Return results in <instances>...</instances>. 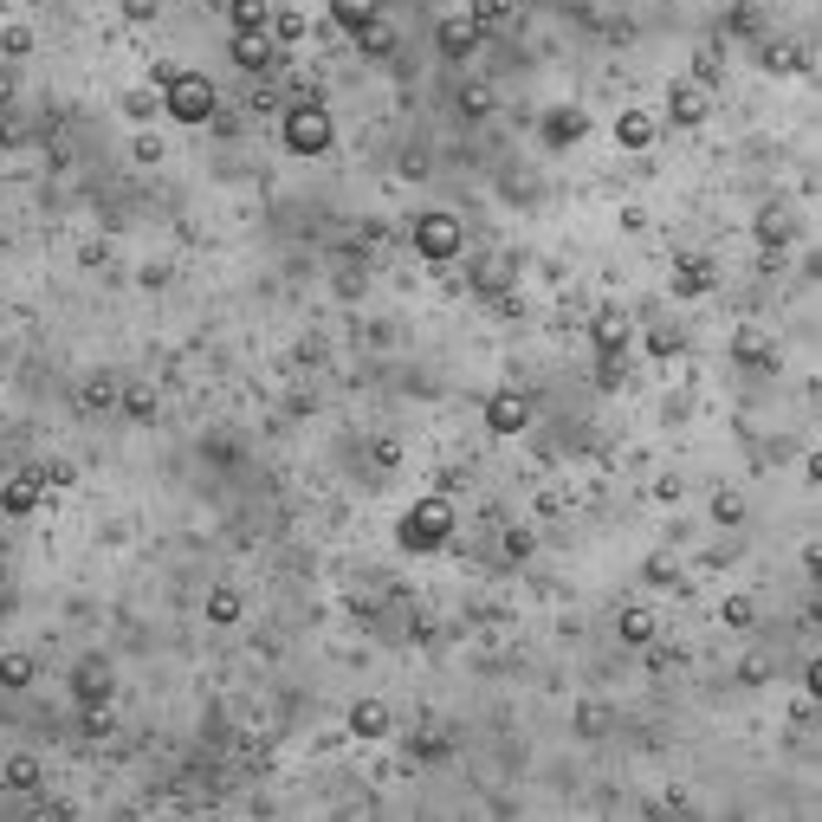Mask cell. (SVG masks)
Listing matches in <instances>:
<instances>
[{
  "instance_id": "9",
  "label": "cell",
  "mask_w": 822,
  "mask_h": 822,
  "mask_svg": "<svg viewBox=\"0 0 822 822\" xmlns=\"http://www.w3.org/2000/svg\"><path fill=\"white\" fill-rule=\"evenodd\" d=\"M72 693H78V706H111V667L104 661H78Z\"/></svg>"
},
{
  "instance_id": "35",
  "label": "cell",
  "mask_w": 822,
  "mask_h": 822,
  "mask_svg": "<svg viewBox=\"0 0 822 822\" xmlns=\"http://www.w3.org/2000/svg\"><path fill=\"white\" fill-rule=\"evenodd\" d=\"M738 356H745V363H771V344H764L758 331H745L738 337Z\"/></svg>"
},
{
  "instance_id": "15",
  "label": "cell",
  "mask_w": 822,
  "mask_h": 822,
  "mask_svg": "<svg viewBox=\"0 0 822 822\" xmlns=\"http://www.w3.org/2000/svg\"><path fill=\"white\" fill-rule=\"evenodd\" d=\"M615 143H622V149H648L654 143V117L648 111H622V117H615Z\"/></svg>"
},
{
  "instance_id": "2",
  "label": "cell",
  "mask_w": 822,
  "mask_h": 822,
  "mask_svg": "<svg viewBox=\"0 0 822 822\" xmlns=\"http://www.w3.org/2000/svg\"><path fill=\"white\" fill-rule=\"evenodd\" d=\"M402 551H441L447 538H454V505L447 499H421V505H408L402 512Z\"/></svg>"
},
{
  "instance_id": "30",
  "label": "cell",
  "mask_w": 822,
  "mask_h": 822,
  "mask_svg": "<svg viewBox=\"0 0 822 822\" xmlns=\"http://www.w3.org/2000/svg\"><path fill=\"white\" fill-rule=\"evenodd\" d=\"M111 402H117V382L111 376H91L85 382V408H111Z\"/></svg>"
},
{
  "instance_id": "8",
  "label": "cell",
  "mask_w": 822,
  "mask_h": 822,
  "mask_svg": "<svg viewBox=\"0 0 822 822\" xmlns=\"http://www.w3.org/2000/svg\"><path fill=\"white\" fill-rule=\"evenodd\" d=\"M39 492H46V479H39V467L13 473L7 486H0V512H7V518H26V512L39 505Z\"/></svg>"
},
{
  "instance_id": "18",
  "label": "cell",
  "mask_w": 822,
  "mask_h": 822,
  "mask_svg": "<svg viewBox=\"0 0 822 822\" xmlns=\"http://www.w3.org/2000/svg\"><path fill=\"white\" fill-rule=\"evenodd\" d=\"M266 33H272V39H279V46H298V39H305V33H311V26H305V13H292V7H279V13H266Z\"/></svg>"
},
{
  "instance_id": "36",
  "label": "cell",
  "mask_w": 822,
  "mask_h": 822,
  "mask_svg": "<svg viewBox=\"0 0 822 822\" xmlns=\"http://www.w3.org/2000/svg\"><path fill=\"white\" fill-rule=\"evenodd\" d=\"M719 615H725V628H751V602H745V596H732Z\"/></svg>"
},
{
  "instance_id": "12",
  "label": "cell",
  "mask_w": 822,
  "mask_h": 822,
  "mask_svg": "<svg viewBox=\"0 0 822 822\" xmlns=\"http://www.w3.org/2000/svg\"><path fill=\"white\" fill-rule=\"evenodd\" d=\"M628 337H635V324H628V311H602V318H596V350L602 356H628Z\"/></svg>"
},
{
  "instance_id": "4",
  "label": "cell",
  "mask_w": 822,
  "mask_h": 822,
  "mask_svg": "<svg viewBox=\"0 0 822 822\" xmlns=\"http://www.w3.org/2000/svg\"><path fill=\"white\" fill-rule=\"evenodd\" d=\"M460 246H467V234H460L454 214H421V221H415V253H421V259L447 266V259H454Z\"/></svg>"
},
{
  "instance_id": "27",
  "label": "cell",
  "mask_w": 822,
  "mask_h": 822,
  "mask_svg": "<svg viewBox=\"0 0 822 822\" xmlns=\"http://www.w3.org/2000/svg\"><path fill=\"white\" fill-rule=\"evenodd\" d=\"M7 784L13 790H39V758H7Z\"/></svg>"
},
{
  "instance_id": "26",
  "label": "cell",
  "mask_w": 822,
  "mask_h": 822,
  "mask_svg": "<svg viewBox=\"0 0 822 822\" xmlns=\"http://www.w3.org/2000/svg\"><path fill=\"white\" fill-rule=\"evenodd\" d=\"M0 52H7V59H26V52H33V26H0Z\"/></svg>"
},
{
  "instance_id": "11",
  "label": "cell",
  "mask_w": 822,
  "mask_h": 822,
  "mask_svg": "<svg viewBox=\"0 0 822 822\" xmlns=\"http://www.w3.org/2000/svg\"><path fill=\"white\" fill-rule=\"evenodd\" d=\"M667 123H680V130L706 123V91L700 85H674V91H667Z\"/></svg>"
},
{
  "instance_id": "33",
  "label": "cell",
  "mask_w": 822,
  "mask_h": 822,
  "mask_svg": "<svg viewBox=\"0 0 822 822\" xmlns=\"http://www.w3.org/2000/svg\"><path fill=\"white\" fill-rule=\"evenodd\" d=\"M505 279H512V259H486V266H479V285H486V292H499Z\"/></svg>"
},
{
  "instance_id": "28",
  "label": "cell",
  "mask_w": 822,
  "mask_h": 822,
  "mask_svg": "<svg viewBox=\"0 0 822 822\" xmlns=\"http://www.w3.org/2000/svg\"><path fill=\"white\" fill-rule=\"evenodd\" d=\"M123 111H130L136 123H149V117L162 111V91H130V98H123Z\"/></svg>"
},
{
  "instance_id": "34",
  "label": "cell",
  "mask_w": 822,
  "mask_h": 822,
  "mask_svg": "<svg viewBox=\"0 0 822 822\" xmlns=\"http://www.w3.org/2000/svg\"><path fill=\"white\" fill-rule=\"evenodd\" d=\"M712 518H719V525H738V518H745V505H738V492H719V499H712Z\"/></svg>"
},
{
  "instance_id": "16",
  "label": "cell",
  "mask_w": 822,
  "mask_h": 822,
  "mask_svg": "<svg viewBox=\"0 0 822 822\" xmlns=\"http://www.w3.org/2000/svg\"><path fill=\"white\" fill-rule=\"evenodd\" d=\"M350 732L356 738H382V732H389V706H382V700H356L350 706Z\"/></svg>"
},
{
  "instance_id": "40",
  "label": "cell",
  "mask_w": 822,
  "mask_h": 822,
  "mask_svg": "<svg viewBox=\"0 0 822 822\" xmlns=\"http://www.w3.org/2000/svg\"><path fill=\"white\" fill-rule=\"evenodd\" d=\"M0 104H13V72H0Z\"/></svg>"
},
{
  "instance_id": "13",
  "label": "cell",
  "mask_w": 822,
  "mask_h": 822,
  "mask_svg": "<svg viewBox=\"0 0 822 822\" xmlns=\"http://www.w3.org/2000/svg\"><path fill=\"white\" fill-rule=\"evenodd\" d=\"M583 130H589V117H583V111H551V117H544V143H551V149L583 143Z\"/></svg>"
},
{
  "instance_id": "29",
  "label": "cell",
  "mask_w": 822,
  "mask_h": 822,
  "mask_svg": "<svg viewBox=\"0 0 822 822\" xmlns=\"http://www.w3.org/2000/svg\"><path fill=\"white\" fill-rule=\"evenodd\" d=\"M531 551H538V538H531L525 525H512V531H505V557H512V564H525Z\"/></svg>"
},
{
  "instance_id": "25",
  "label": "cell",
  "mask_w": 822,
  "mask_h": 822,
  "mask_svg": "<svg viewBox=\"0 0 822 822\" xmlns=\"http://www.w3.org/2000/svg\"><path fill=\"white\" fill-rule=\"evenodd\" d=\"M208 622H240V596H234V589H214V596H208Z\"/></svg>"
},
{
  "instance_id": "22",
  "label": "cell",
  "mask_w": 822,
  "mask_h": 822,
  "mask_svg": "<svg viewBox=\"0 0 822 822\" xmlns=\"http://www.w3.org/2000/svg\"><path fill=\"white\" fill-rule=\"evenodd\" d=\"M117 402H123V415H130V421L156 415V389H117Z\"/></svg>"
},
{
  "instance_id": "32",
  "label": "cell",
  "mask_w": 822,
  "mask_h": 822,
  "mask_svg": "<svg viewBox=\"0 0 822 822\" xmlns=\"http://www.w3.org/2000/svg\"><path fill=\"white\" fill-rule=\"evenodd\" d=\"M648 350H654V356H674V350H680V331H674V324H654V331H648Z\"/></svg>"
},
{
  "instance_id": "39",
  "label": "cell",
  "mask_w": 822,
  "mask_h": 822,
  "mask_svg": "<svg viewBox=\"0 0 822 822\" xmlns=\"http://www.w3.org/2000/svg\"><path fill=\"white\" fill-rule=\"evenodd\" d=\"M13 136H20V123H13V117H7V104H0V149H7Z\"/></svg>"
},
{
  "instance_id": "21",
  "label": "cell",
  "mask_w": 822,
  "mask_h": 822,
  "mask_svg": "<svg viewBox=\"0 0 822 822\" xmlns=\"http://www.w3.org/2000/svg\"><path fill=\"white\" fill-rule=\"evenodd\" d=\"M356 46H363L369 59H389V52H395V33H389V26H382V20H369L363 33H356Z\"/></svg>"
},
{
  "instance_id": "6",
  "label": "cell",
  "mask_w": 822,
  "mask_h": 822,
  "mask_svg": "<svg viewBox=\"0 0 822 822\" xmlns=\"http://www.w3.org/2000/svg\"><path fill=\"white\" fill-rule=\"evenodd\" d=\"M434 39H441V52H447V59H473V52L486 46V26H479L473 13H447Z\"/></svg>"
},
{
  "instance_id": "20",
  "label": "cell",
  "mask_w": 822,
  "mask_h": 822,
  "mask_svg": "<svg viewBox=\"0 0 822 822\" xmlns=\"http://www.w3.org/2000/svg\"><path fill=\"white\" fill-rule=\"evenodd\" d=\"M227 13H234V33H259L266 26V0H227Z\"/></svg>"
},
{
  "instance_id": "17",
  "label": "cell",
  "mask_w": 822,
  "mask_h": 822,
  "mask_svg": "<svg viewBox=\"0 0 822 822\" xmlns=\"http://www.w3.org/2000/svg\"><path fill=\"white\" fill-rule=\"evenodd\" d=\"M758 240L764 246H790V240H797V221H790L784 208H764L758 214Z\"/></svg>"
},
{
  "instance_id": "19",
  "label": "cell",
  "mask_w": 822,
  "mask_h": 822,
  "mask_svg": "<svg viewBox=\"0 0 822 822\" xmlns=\"http://www.w3.org/2000/svg\"><path fill=\"white\" fill-rule=\"evenodd\" d=\"M615 635H622L628 648H648V641H654V615H648V609H622V622H615Z\"/></svg>"
},
{
  "instance_id": "38",
  "label": "cell",
  "mask_w": 822,
  "mask_h": 822,
  "mask_svg": "<svg viewBox=\"0 0 822 822\" xmlns=\"http://www.w3.org/2000/svg\"><path fill=\"white\" fill-rule=\"evenodd\" d=\"M123 13H130V20H149V13H156V0H123Z\"/></svg>"
},
{
  "instance_id": "31",
  "label": "cell",
  "mask_w": 822,
  "mask_h": 822,
  "mask_svg": "<svg viewBox=\"0 0 822 822\" xmlns=\"http://www.w3.org/2000/svg\"><path fill=\"white\" fill-rule=\"evenodd\" d=\"M460 111H467V117H486V111H492V91H486V85H467V91H460Z\"/></svg>"
},
{
  "instance_id": "24",
  "label": "cell",
  "mask_w": 822,
  "mask_h": 822,
  "mask_svg": "<svg viewBox=\"0 0 822 822\" xmlns=\"http://www.w3.org/2000/svg\"><path fill=\"white\" fill-rule=\"evenodd\" d=\"M764 65H771V72H803L810 52H803V46H771V52H764Z\"/></svg>"
},
{
  "instance_id": "14",
  "label": "cell",
  "mask_w": 822,
  "mask_h": 822,
  "mask_svg": "<svg viewBox=\"0 0 822 822\" xmlns=\"http://www.w3.org/2000/svg\"><path fill=\"white\" fill-rule=\"evenodd\" d=\"M331 20L344 33H363L369 20H382V0H331Z\"/></svg>"
},
{
  "instance_id": "3",
  "label": "cell",
  "mask_w": 822,
  "mask_h": 822,
  "mask_svg": "<svg viewBox=\"0 0 822 822\" xmlns=\"http://www.w3.org/2000/svg\"><path fill=\"white\" fill-rule=\"evenodd\" d=\"M285 149H292V156H324V149H331V111H324L318 98H298L292 111H285Z\"/></svg>"
},
{
  "instance_id": "7",
  "label": "cell",
  "mask_w": 822,
  "mask_h": 822,
  "mask_svg": "<svg viewBox=\"0 0 822 822\" xmlns=\"http://www.w3.org/2000/svg\"><path fill=\"white\" fill-rule=\"evenodd\" d=\"M279 39L266 33V26H259V33H234V65L240 72H272V65H279Z\"/></svg>"
},
{
  "instance_id": "10",
  "label": "cell",
  "mask_w": 822,
  "mask_h": 822,
  "mask_svg": "<svg viewBox=\"0 0 822 822\" xmlns=\"http://www.w3.org/2000/svg\"><path fill=\"white\" fill-rule=\"evenodd\" d=\"M712 285H719V272H712V259H700V253H687L674 266V292L680 298H700V292H712Z\"/></svg>"
},
{
  "instance_id": "37",
  "label": "cell",
  "mask_w": 822,
  "mask_h": 822,
  "mask_svg": "<svg viewBox=\"0 0 822 822\" xmlns=\"http://www.w3.org/2000/svg\"><path fill=\"white\" fill-rule=\"evenodd\" d=\"M111 725H117V719H111V706H85V732H91V738H104Z\"/></svg>"
},
{
  "instance_id": "1",
  "label": "cell",
  "mask_w": 822,
  "mask_h": 822,
  "mask_svg": "<svg viewBox=\"0 0 822 822\" xmlns=\"http://www.w3.org/2000/svg\"><path fill=\"white\" fill-rule=\"evenodd\" d=\"M214 111H221V98H214V85L201 72H169V78H162V117H175V123H214Z\"/></svg>"
},
{
  "instance_id": "5",
  "label": "cell",
  "mask_w": 822,
  "mask_h": 822,
  "mask_svg": "<svg viewBox=\"0 0 822 822\" xmlns=\"http://www.w3.org/2000/svg\"><path fill=\"white\" fill-rule=\"evenodd\" d=\"M486 428L492 434H525L531 428V395L525 389H499L486 402Z\"/></svg>"
},
{
  "instance_id": "23",
  "label": "cell",
  "mask_w": 822,
  "mask_h": 822,
  "mask_svg": "<svg viewBox=\"0 0 822 822\" xmlns=\"http://www.w3.org/2000/svg\"><path fill=\"white\" fill-rule=\"evenodd\" d=\"M0 687H33V661L26 654H0Z\"/></svg>"
}]
</instances>
